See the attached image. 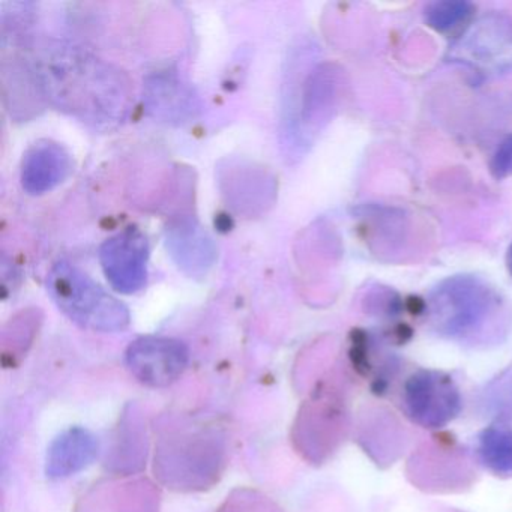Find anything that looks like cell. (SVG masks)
Wrapping results in <instances>:
<instances>
[{
	"mask_svg": "<svg viewBox=\"0 0 512 512\" xmlns=\"http://www.w3.org/2000/svg\"><path fill=\"white\" fill-rule=\"evenodd\" d=\"M479 457L497 475H512V431L491 427L479 437Z\"/></svg>",
	"mask_w": 512,
	"mask_h": 512,
	"instance_id": "obj_10",
	"label": "cell"
},
{
	"mask_svg": "<svg viewBox=\"0 0 512 512\" xmlns=\"http://www.w3.org/2000/svg\"><path fill=\"white\" fill-rule=\"evenodd\" d=\"M506 265H508L509 274L512 275V244L509 247L508 254H506Z\"/></svg>",
	"mask_w": 512,
	"mask_h": 512,
	"instance_id": "obj_13",
	"label": "cell"
},
{
	"mask_svg": "<svg viewBox=\"0 0 512 512\" xmlns=\"http://www.w3.org/2000/svg\"><path fill=\"white\" fill-rule=\"evenodd\" d=\"M491 173L494 178L502 179L512 175V136L503 140L491 160Z\"/></svg>",
	"mask_w": 512,
	"mask_h": 512,
	"instance_id": "obj_12",
	"label": "cell"
},
{
	"mask_svg": "<svg viewBox=\"0 0 512 512\" xmlns=\"http://www.w3.org/2000/svg\"><path fill=\"white\" fill-rule=\"evenodd\" d=\"M190 362V350L181 340L140 337L128 346L125 364L142 385L167 388L181 379Z\"/></svg>",
	"mask_w": 512,
	"mask_h": 512,
	"instance_id": "obj_3",
	"label": "cell"
},
{
	"mask_svg": "<svg viewBox=\"0 0 512 512\" xmlns=\"http://www.w3.org/2000/svg\"><path fill=\"white\" fill-rule=\"evenodd\" d=\"M35 85L59 109L95 127L124 121L131 106V85L113 65L80 47L55 43L35 61Z\"/></svg>",
	"mask_w": 512,
	"mask_h": 512,
	"instance_id": "obj_1",
	"label": "cell"
},
{
	"mask_svg": "<svg viewBox=\"0 0 512 512\" xmlns=\"http://www.w3.org/2000/svg\"><path fill=\"white\" fill-rule=\"evenodd\" d=\"M149 245L139 229L124 230L107 239L100 250L101 266L113 289L131 295L145 286L148 278Z\"/></svg>",
	"mask_w": 512,
	"mask_h": 512,
	"instance_id": "obj_6",
	"label": "cell"
},
{
	"mask_svg": "<svg viewBox=\"0 0 512 512\" xmlns=\"http://www.w3.org/2000/svg\"><path fill=\"white\" fill-rule=\"evenodd\" d=\"M100 451V443L85 427H71L62 431L47 449L46 475L50 479H64L91 466Z\"/></svg>",
	"mask_w": 512,
	"mask_h": 512,
	"instance_id": "obj_8",
	"label": "cell"
},
{
	"mask_svg": "<svg viewBox=\"0 0 512 512\" xmlns=\"http://www.w3.org/2000/svg\"><path fill=\"white\" fill-rule=\"evenodd\" d=\"M166 247L176 265L191 277L208 274L217 257L214 242L191 218H182L167 227Z\"/></svg>",
	"mask_w": 512,
	"mask_h": 512,
	"instance_id": "obj_7",
	"label": "cell"
},
{
	"mask_svg": "<svg viewBox=\"0 0 512 512\" xmlns=\"http://www.w3.org/2000/svg\"><path fill=\"white\" fill-rule=\"evenodd\" d=\"M472 14V5L461 0H445L431 4L425 10L428 26L437 32H449L466 22Z\"/></svg>",
	"mask_w": 512,
	"mask_h": 512,
	"instance_id": "obj_11",
	"label": "cell"
},
{
	"mask_svg": "<svg viewBox=\"0 0 512 512\" xmlns=\"http://www.w3.org/2000/svg\"><path fill=\"white\" fill-rule=\"evenodd\" d=\"M490 296L473 278H454L437 290L433 316L443 334L464 335L475 329L487 316Z\"/></svg>",
	"mask_w": 512,
	"mask_h": 512,
	"instance_id": "obj_5",
	"label": "cell"
},
{
	"mask_svg": "<svg viewBox=\"0 0 512 512\" xmlns=\"http://www.w3.org/2000/svg\"><path fill=\"white\" fill-rule=\"evenodd\" d=\"M71 157L61 145L43 140L28 149L22 163V185L29 194L49 193L71 172Z\"/></svg>",
	"mask_w": 512,
	"mask_h": 512,
	"instance_id": "obj_9",
	"label": "cell"
},
{
	"mask_svg": "<svg viewBox=\"0 0 512 512\" xmlns=\"http://www.w3.org/2000/svg\"><path fill=\"white\" fill-rule=\"evenodd\" d=\"M47 290L59 310L82 328L121 332L130 325V310L71 263L59 262L53 266L47 278Z\"/></svg>",
	"mask_w": 512,
	"mask_h": 512,
	"instance_id": "obj_2",
	"label": "cell"
},
{
	"mask_svg": "<svg viewBox=\"0 0 512 512\" xmlns=\"http://www.w3.org/2000/svg\"><path fill=\"white\" fill-rule=\"evenodd\" d=\"M403 401L410 418L425 428L443 427L461 409L457 385L439 371L412 374L404 385Z\"/></svg>",
	"mask_w": 512,
	"mask_h": 512,
	"instance_id": "obj_4",
	"label": "cell"
}]
</instances>
